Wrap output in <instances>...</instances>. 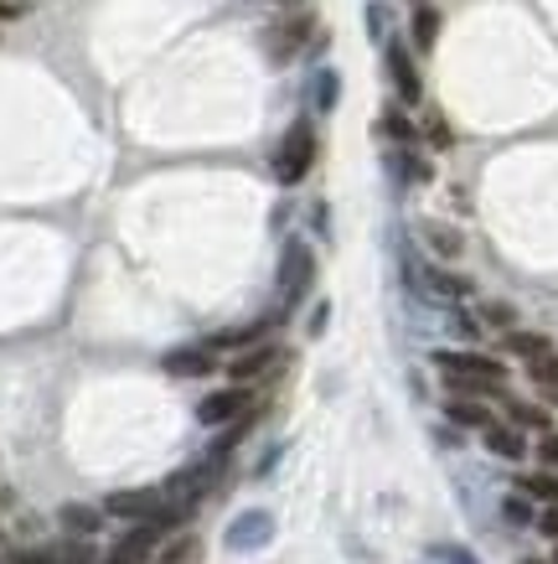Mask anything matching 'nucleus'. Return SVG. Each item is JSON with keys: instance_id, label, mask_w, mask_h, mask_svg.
Instances as JSON below:
<instances>
[{"instance_id": "nucleus-9", "label": "nucleus", "mask_w": 558, "mask_h": 564, "mask_svg": "<svg viewBox=\"0 0 558 564\" xmlns=\"http://www.w3.org/2000/svg\"><path fill=\"white\" fill-rule=\"evenodd\" d=\"M389 78H393V88H398V99L404 104H419L424 99V78H419V68H414V57L404 52V42H389Z\"/></svg>"}, {"instance_id": "nucleus-8", "label": "nucleus", "mask_w": 558, "mask_h": 564, "mask_svg": "<svg viewBox=\"0 0 558 564\" xmlns=\"http://www.w3.org/2000/svg\"><path fill=\"white\" fill-rule=\"evenodd\" d=\"M274 368H280V347H274V343H254V347H243V352L228 362V378H233V383H254V378L274 373Z\"/></svg>"}, {"instance_id": "nucleus-38", "label": "nucleus", "mask_w": 558, "mask_h": 564, "mask_svg": "<svg viewBox=\"0 0 558 564\" xmlns=\"http://www.w3.org/2000/svg\"><path fill=\"white\" fill-rule=\"evenodd\" d=\"M554 564H558V554H554Z\"/></svg>"}, {"instance_id": "nucleus-32", "label": "nucleus", "mask_w": 558, "mask_h": 564, "mask_svg": "<svg viewBox=\"0 0 558 564\" xmlns=\"http://www.w3.org/2000/svg\"><path fill=\"white\" fill-rule=\"evenodd\" d=\"M326 322H331V306H326V301H321V306H316V316H310V337H321V332H326Z\"/></svg>"}, {"instance_id": "nucleus-3", "label": "nucleus", "mask_w": 558, "mask_h": 564, "mask_svg": "<svg viewBox=\"0 0 558 564\" xmlns=\"http://www.w3.org/2000/svg\"><path fill=\"white\" fill-rule=\"evenodd\" d=\"M310 166H316V124L295 120L285 130V140H280V151H274V182L280 187H300Z\"/></svg>"}, {"instance_id": "nucleus-2", "label": "nucleus", "mask_w": 558, "mask_h": 564, "mask_svg": "<svg viewBox=\"0 0 558 564\" xmlns=\"http://www.w3.org/2000/svg\"><path fill=\"white\" fill-rule=\"evenodd\" d=\"M103 513L119 518V523H161V529H176V523H186L176 508H171L161 492H151V487H130V492H109L103 497Z\"/></svg>"}, {"instance_id": "nucleus-36", "label": "nucleus", "mask_w": 558, "mask_h": 564, "mask_svg": "<svg viewBox=\"0 0 558 564\" xmlns=\"http://www.w3.org/2000/svg\"><path fill=\"white\" fill-rule=\"evenodd\" d=\"M264 6H280V11H300L305 0H264Z\"/></svg>"}, {"instance_id": "nucleus-10", "label": "nucleus", "mask_w": 558, "mask_h": 564, "mask_svg": "<svg viewBox=\"0 0 558 564\" xmlns=\"http://www.w3.org/2000/svg\"><path fill=\"white\" fill-rule=\"evenodd\" d=\"M243 410H249V393H243V383H233V389H222V393H207L203 404H197V420L203 425H228Z\"/></svg>"}, {"instance_id": "nucleus-30", "label": "nucleus", "mask_w": 558, "mask_h": 564, "mask_svg": "<svg viewBox=\"0 0 558 564\" xmlns=\"http://www.w3.org/2000/svg\"><path fill=\"white\" fill-rule=\"evenodd\" d=\"M368 26H372V36H383V32H389V11H383V6H372V11H368Z\"/></svg>"}, {"instance_id": "nucleus-23", "label": "nucleus", "mask_w": 558, "mask_h": 564, "mask_svg": "<svg viewBox=\"0 0 558 564\" xmlns=\"http://www.w3.org/2000/svg\"><path fill=\"white\" fill-rule=\"evenodd\" d=\"M424 239L435 243V254H445V259L460 254V234L456 228H445V223H429V228H424Z\"/></svg>"}, {"instance_id": "nucleus-14", "label": "nucleus", "mask_w": 558, "mask_h": 564, "mask_svg": "<svg viewBox=\"0 0 558 564\" xmlns=\"http://www.w3.org/2000/svg\"><path fill=\"white\" fill-rule=\"evenodd\" d=\"M63 529L68 533H78V539H94V533L103 529V518H99V508H84V502H68V508H63Z\"/></svg>"}, {"instance_id": "nucleus-4", "label": "nucleus", "mask_w": 558, "mask_h": 564, "mask_svg": "<svg viewBox=\"0 0 558 564\" xmlns=\"http://www.w3.org/2000/svg\"><path fill=\"white\" fill-rule=\"evenodd\" d=\"M310 285H316V254H310L300 239L285 243V254H280V280H274V291H280V316H289V311L300 306L305 295H310Z\"/></svg>"}, {"instance_id": "nucleus-33", "label": "nucleus", "mask_w": 558, "mask_h": 564, "mask_svg": "<svg viewBox=\"0 0 558 564\" xmlns=\"http://www.w3.org/2000/svg\"><path fill=\"white\" fill-rule=\"evenodd\" d=\"M429 140H435V145L445 151V145H450V124H445V120H429Z\"/></svg>"}, {"instance_id": "nucleus-28", "label": "nucleus", "mask_w": 558, "mask_h": 564, "mask_svg": "<svg viewBox=\"0 0 558 564\" xmlns=\"http://www.w3.org/2000/svg\"><path fill=\"white\" fill-rule=\"evenodd\" d=\"M393 166H398V176H408V182H429V166H424L419 155H393Z\"/></svg>"}, {"instance_id": "nucleus-13", "label": "nucleus", "mask_w": 558, "mask_h": 564, "mask_svg": "<svg viewBox=\"0 0 558 564\" xmlns=\"http://www.w3.org/2000/svg\"><path fill=\"white\" fill-rule=\"evenodd\" d=\"M486 451H491V456H502V462H523L527 441L512 425H486Z\"/></svg>"}, {"instance_id": "nucleus-37", "label": "nucleus", "mask_w": 558, "mask_h": 564, "mask_svg": "<svg viewBox=\"0 0 558 564\" xmlns=\"http://www.w3.org/2000/svg\"><path fill=\"white\" fill-rule=\"evenodd\" d=\"M103 564H119V560H103Z\"/></svg>"}, {"instance_id": "nucleus-12", "label": "nucleus", "mask_w": 558, "mask_h": 564, "mask_svg": "<svg viewBox=\"0 0 558 564\" xmlns=\"http://www.w3.org/2000/svg\"><path fill=\"white\" fill-rule=\"evenodd\" d=\"M527 378L538 383V393L548 399V404H558V352L554 347L538 352V358H527Z\"/></svg>"}, {"instance_id": "nucleus-29", "label": "nucleus", "mask_w": 558, "mask_h": 564, "mask_svg": "<svg viewBox=\"0 0 558 564\" xmlns=\"http://www.w3.org/2000/svg\"><path fill=\"white\" fill-rule=\"evenodd\" d=\"M538 456H543V466H558V435H554V430L538 441Z\"/></svg>"}, {"instance_id": "nucleus-27", "label": "nucleus", "mask_w": 558, "mask_h": 564, "mask_svg": "<svg viewBox=\"0 0 558 564\" xmlns=\"http://www.w3.org/2000/svg\"><path fill=\"white\" fill-rule=\"evenodd\" d=\"M429 560H440V564H475V554L466 544H435V549H429Z\"/></svg>"}, {"instance_id": "nucleus-21", "label": "nucleus", "mask_w": 558, "mask_h": 564, "mask_svg": "<svg viewBox=\"0 0 558 564\" xmlns=\"http://www.w3.org/2000/svg\"><path fill=\"white\" fill-rule=\"evenodd\" d=\"M197 560H203V544H197L192 533H186V539H176V544L161 549V564H197Z\"/></svg>"}, {"instance_id": "nucleus-26", "label": "nucleus", "mask_w": 558, "mask_h": 564, "mask_svg": "<svg viewBox=\"0 0 558 564\" xmlns=\"http://www.w3.org/2000/svg\"><path fill=\"white\" fill-rule=\"evenodd\" d=\"M42 560L47 564H94V554H88L84 544H57V549H42Z\"/></svg>"}, {"instance_id": "nucleus-25", "label": "nucleus", "mask_w": 558, "mask_h": 564, "mask_svg": "<svg viewBox=\"0 0 558 564\" xmlns=\"http://www.w3.org/2000/svg\"><path fill=\"white\" fill-rule=\"evenodd\" d=\"M378 130H383L389 140H398V145H414V124H408L404 115H398V109H389V115L378 120Z\"/></svg>"}, {"instance_id": "nucleus-1", "label": "nucleus", "mask_w": 558, "mask_h": 564, "mask_svg": "<svg viewBox=\"0 0 558 564\" xmlns=\"http://www.w3.org/2000/svg\"><path fill=\"white\" fill-rule=\"evenodd\" d=\"M435 368L456 393H502L507 383V368L486 352H435Z\"/></svg>"}, {"instance_id": "nucleus-35", "label": "nucleus", "mask_w": 558, "mask_h": 564, "mask_svg": "<svg viewBox=\"0 0 558 564\" xmlns=\"http://www.w3.org/2000/svg\"><path fill=\"white\" fill-rule=\"evenodd\" d=\"M21 11H26V6H21V0H0V21H17Z\"/></svg>"}, {"instance_id": "nucleus-24", "label": "nucleus", "mask_w": 558, "mask_h": 564, "mask_svg": "<svg viewBox=\"0 0 558 564\" xmlns=\"http://www.w3.org/2000/svg\"><path fill=\"white\" fill-rule=\"evenodd\" d=\"M502 513H507V523H517V529H523V523H538V513H533V497H527V492H512L507 502H502Z\"/></svg>"}, {"instance_id": "nucleus-17", "label": "nucleus", "mask_w": 558, "mask_h": 564, "mask_svg": "<svg viewBox=\"0 0 558 564\" xmlns=\"http://www.w3.org/2000/svg\"><path fill=\"white\" fill-rule=\"evenodd\" d=\"M310 99H316V109H321V115H326V109H337V99H341V78H337V73H331V68L316 73V84H310Z\"/></svg>"}, {"instance_id": "nucleus-16", "label": "nucleus", "mask_w": 558, "mask_h": 564, "mask_svg": "<svg viewBox=\"0 0 558 564\" xmlns=\"http://www.w3.org/2000/svg\"><path fill=\"white\" fill-rule=\"evenodd\" d=\"M445 414H450L456 425H471V430H486L491 425L486 404H475V399H450V404H445Z\"/></svg>"}, {"instance_id": "nucleus-5", "label": "nucleus", "mask_w": 558, "mask_h": 564, "mask_svg": "<svg viewBox=\"0 0 558 564\" xmlns=\"http://www.w3.org/2000/svg\"><path fill=\"white\" fill-rule=\"evenodd\" d=\"M316 36V21L305 17V11H295V17H285V21H274L270 32L259 36V47H264V57H270L274 68H285V63H295L300 57V47Z\"/></svg>"}, {"instance_id": "nucleus-20", "label": "nucleus", "mask_w": 558, "mask_h": 564, "mask_svg": "<svg viewBox=\"0 0 558 564\" xmlns=\"http://www.w3.org/2000/svg\"><path fill=\"white\" fill-rule=\"evenodd\" d=\"M507 414H512V420H517V425H527V430H543V435H548V410H543V404H523V399H512V404H507Z\"/></svg>"}, {"instance_id": "nucleus-34", "label": "nucleus", "mask_w": 558, "mask_h": 564, "mask_svg": "<svg viewBox=\"0 0 558 564\" xmlns=\"http://www.w3.org/2000/svg\"><path fill=\"white\" fill-rule=\"evenodd\" d=\"M486 322L491 326H512V306H486Z\"/></svg>"}, {"instance_id": "nucleus-6", "label": "nucleus", "mask_w": 558, "mask_h": 564, "mask_svg": "<svg viewBox=\"0 0 558 564\" xmlns=\"http://www.w3.org/2000/svg\"><path fill=\"white\" fill-rule=\"evenodd\" d=\"M274 539V513L270 508H249V513H238L233 523H228V533H222V544L233 549V554H254V549H264Z\"/></svg>"}, {"instance_id": "nucleus-15", "label": "nucleus", "mask_w": 558, "mask_h": 564, "mask_svg": "<svg viewBox=\"0 0 558 564\" xmlns=\"http://www.w3.org/2000/svg\"><path fill=\"white\" fill-rule=\"evenodd\" d=\"M408 32H414V47L429 52L435 47V36H440V11H435V6H419L414 21H408Z\"/></svg>"}, {"instance_id": "nucleus-18", "label": "nucleus", "mask_w": 558, "mask_h": 564, "mask_svg": "<svg viewBox=\"0 0 558 564\" xmlns=\"http://www.w3.org/2000/svg\"><path fill=\"white\" fill-rule=\"evenodd\" d=\"M254 343H264V326H233V332H218V337H212V352H222V347H238V352H243V347H254Z\"/></svg>"}, {"instance_id": "nucleus-31", "label": "nucleus", "mask_w": 558, "mask_h": 564, "mask_svg": "<svg viewBox=\"0 0 558 564\" xmlns=\"http://www.w3.org/2000/svg\"><path fill=\"white\" fill-rule=\"evenodd\" d=\"M538 529L548 533V539H558V502H548V513L538 518Z\"/></svg>"}, {"instance_id": "nucleus-11", "label": "nucleus", "mask_w": 558, "mask_h": 564, "mask_svg": "<svg viewBox=\"0 0 558 564\" xmlns=\"http://www.w3.org/2000/svg\"><path fill=\"white\" fill-rule=\"evenodd\" d=\"M212 368H218L212 347H176V352H166V373L171 378H207Z\"/></svg>"}, {"instance_id": "nucleus-19", "label": "nucleus", "mask_w": 558, "mask_h": 564, "mask_svg": "<svg viewBox=\"0 0 558 564\" xmlns=\"http://www.w3.org/2000/svg\"><path fill=\"white\" fill-rule=\"evenodd\" d=\"M517 492H527L533 502H558V477H548V471H538V477H523V481H517Z\"/></svg>"}, {"instance_id": "nucleus-22", "label": "nucleus", "mask_w": 558, "mask_h": 564, "mask_svg": "<svg viewBox=\"0 0 558 564\" xmlns=\"http://www.w3.org/2000/svg\"><path fill=\"white\" fill-rule=\"evenodd\" d=\"M507 352H517V358H538V352H548V337H538V332H507Z\"/></svg>"}, {"instance_id": "nucleus-7", "label": "nucleus", "mask_w": 558, "mask_h": 564, "mask_svg": "<svg viewBox=\"0 0 558 564\" xmlns=\"http://www.w3.org/2000/svg\"><path fill=\"white\" fill-rule=\"evenodd\" d=\"M203 492H207V466H186V471H176V477L161 487V497H166L176 513H192L197 502H203Z\"/></svg>"}]
</instances>
